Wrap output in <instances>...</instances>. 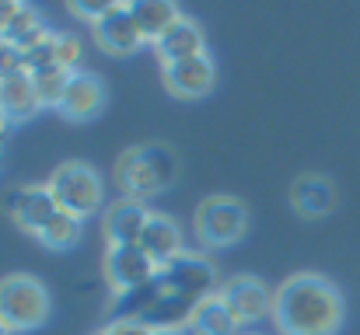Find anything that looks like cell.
Listing matches in <instances>:
<instances>
[{
  "label": "cell",
  "instance_id": "6da1fadb",
  "mask_svg": "<svg viewBox=\"0 0 360 335\" xmlns=\"http://www.w3.org/2000/svg\"><path fill=\"white\" fill-rule=\"evenodd\" d=\"M269 318L280 335H340L347 322V304L329 276L294 272L273 290Z\"/></svg>",
  "mask_w": 360,
  "mask_h": 335
},
{
  "label": "cell",
  "instance_id": "7a4b0ae2",
  "mask_svg": "<svg viewBox=\"0 0 360 335\" xmlns=\"http://www.w3.org/2000/svg\"><path fill=\"white\" fill-rule=\"evenodd\" d=\"M175 154L161 143H140L122 150L116 161V182H120L126 199H154L161 192H168V185L175 182Z\"/></svg>",
  "mask_w": 360,
  "mask_h": 335
},
{
  "label": "cell",
  "instance_id": "3957f363",
  "mask_svg": "<svg viewBox=\"0 0 360 335\" xmlns=\"http://www.w3.org/2000/svg\"><path fill=\"white\" fill-rule=\"evenodd\" d=\"M53 297L32 272H11L0 280V325L7 332H35L49 322Z\"/></svg>",
  "mask_w": 360,
  "mask_h": 335
},
{
  "label": "cell",
  "instance_id": "277c9868",
  "mask_svg": "<svg viewBox=\"0 0 360 335\" xmlns=\"http://www.w3.org/2000/svg\"><path fill=\"white\" fill-rule=\"evenodd\" d=\"M49 192L56 199L60 210L88 221L91 214L102 210L105 203V185H102V175L88 164V161H63L56 164V171L49 175Z\"/></svg>",
  "mask_w": 360,
  "mask_h": 335
},
{
  "label": "cell",
  "instance_id": "5b68a950",
  "mask_svg": "<svg viewBox=\"0 0 360 335\" xmlns=\"http://www.w3.org/2000/svg\"><path fill=\"white\" fill-rule=\"evenodd\" d=\"M193 230L203 248H231L248 234V206L238 196H207L193 214Z\"/></svg>",
  "mask_w": 360,
  "mask_h": 335
},
{
  "label": "cell",
  "instance_id": "8992f818",
  "mask_svg": "<svg viewBox=\"0 0 360 335\" xmlns=\"http://www.w3.org/2000/svg\"><path fill=\"white\" fill-rule=\"evenodd\" d=\"M158 287H161V294H168V297H175V301H186V304H200L203 297H210V294H217L221 290V283H217V269L203 258V255H196V251H182L175 262H168L165 269H158V280H154Z\"/></svg>",
  "mask_w": 360,
  "mask_h": 335
},
{
  "label": "cell",
  "instance_id": "52a82bcc",
  "mask_svg": "<svg viewBox=\"0 0 360 335\" xmlns=\"http://www.w3.org/2000/svg\"><path fill=\"white\" fill-rule=\"evenodd\" d=\"M102 272L105 283L116 297H126L140 287H150L158 280V265L136 248V244H120V248H105L102 258Z\"/></svg>",
  "mask_w": 360,
  "mask_h": 335
},
{
  "label": "cell",
  "instance_id": "ba28073f",
  "mask_svg": "<svg viewBox=\"0 0 360 335\" xmlns=\"http://www.w3.org/2000/svg\"><path fill=\"white\" fill-rule=\"evenodd\" d=\"M161 81H165V91L172 98L196 102V98H207L217 88V63L207 53L193 56V60H182V63H165Z\"/></svg>",
  "mask_w": 360,
  "mask_h": 335
},
{
  "label": "cell",
  "instance_id": "9c48e42d",
  "mask_svg": "<svg viewBox=\"0 0 360 335\" xmlns=\"http://www.w3.org/2000/svg\"><path fill=\"white\" fill-rule=\"evenodd\" d=\"M217 294H221V301L228 304V311L235 315L241 329L273 315V290L259 276H231V280L221 283Z\"/></svg>",
  "mask_w": 360,
  "mask_h": 335
},
{
  "label": "cell",
  "instance_id": "30bf717a",
  "mask_svg": "<svg viewBox=\"0 0 360 335\" xmlns=\"http://www.w3.org/2000/svg\"><path fill=\"white\" fill-rule=\"evenodd\" d=\"M91 39L105 56H133V53H140L147 46L140 39V28H136L133 14H129V0H116L112 11L98 25H91Z\"/></svg>",
  "mask_w": 360,
  "mask_h": 335
},
{
  "label": "cell",
  "instance_id": "8fae6325",
  "mask_svg": "<svg viewBox=\"0 0 360 335\" xmlns=\"http://www.w3.org/2000/svg\"><path fill=\"white\" fill-rule=\"evenodd\" d=\"M4 210L11 214V221L18 223L25 234H32V237H39L46 230V223L60 214V206H56V199H53V192H49L46 182L42 185H21V189H14L4 199Z\"/></svg>",
  "mask_w": 360,
  "mask_h": 335
},
{
  "label": "cell",
  "instance_id": "7c38bea8",
  "mask_svg": "<svg viewBox=\"0 0 360 335\" xmlns=\"http://www.w3.org/2000/svg\"><path fill=\"white\" fill-rule=\"evenodd\" d=\"M105 102H109V88L98 74L91 70H77L63 91V102H60V115L70 119V122H91L105 112Z\"/></svg>",
  "mask_w": 360,
  "mask_h": 335
},
{
  "label": "cell",
  "instance_id": "4fadbf2b",
  "mask_svg": "<svg viewBox=\"0 0 360 335\" xmlns=\"http://www.w3.org/2000/svg\"><path fill=\"white\" fill-rule=\"evenodd\" d=\"M340 203V192H336V182L329 175H319V171H304L294 178L290 185V206L294 214L308 217V221H319V217H329Z\"/></svg>",
  "mask_w": 360,
  "mask_h": 335
},
{
  "label": "cell",
  "instance_id": "5bb4252c",
  "mask_svg": "<svg viewBox=\"0 0 360 335\" xmlns=\"http://www.w3.org/2000/svg\"><path fill=\"white\" fill-rule=\"evenodd\" d=\"M154 210H147V203L140 199H116L112 206H105V217H102V234H105V244L109 248H120V244H136L143 227L150 221Z\"/></svg>",
  "mask_w": 360,
  "mask_h": 335
},
{
  "label": "cell",
  "instance_id": "9a60e30c",
  "mask_svg": "<svg viewBox=\"0 0 360 335\" xmlns=\"http://www.w3.org/2000/svg\"><path fill=\"white\" fill-rule=\"evenodd\" d=\"M154 53L165 63H182V60H193V56H203L207 53V35H203V25L189 14H182L158 42H154Z\"/></svg>",
  "mask_w": 360,
  "mask_h": 335
},
{
  "label": "cell",
  "instance_id": "2e32d148",
  "mask_svg": "<svg viewBox=\"0 0 360 335\" xmlns=\"http://www.w3.org/2000/svg\"><path fill=\"white\" fill-rule=\"evenodd\" d=\"M136 248H140L158 269H165L168 262H175V258L186 251V248H182V227L172 221L168 214H150V221L143 227Z\"/></svg>",
  "mask_w": 360,
  "mask_h": 335
},
{
  "label": "cell",
  "instance_id": "e0dca14e",
  "mask_svg": "<svg viewBox=\"0 0 360 335\" xmlns=\"http://www.w3.org/2000/svg\"><path fill=\"white\" fill-rule=\"evenodd\" d=\"M39 109H42V102H39L32 74H14V77L0 81V112L7 122H28Z\"/></svg>",
  "mask_w": 360,
  "mask_h": 335
},
{
  "label": "cell",
  "instance_id": "ac0fdd59",
  "mask_svg": "<svg viewBox=\"0 0 360 335\" xmlns=\"http://www.w3.org/2000/svg\"><path fill=\"white\" fill-rule=\"evenodd\" d=\"M129 14H133V21L140 28V39L154 46L182 18V7L172 4V0H136V4H129Z\"/></svg>",
  "mask_w": 360,
  "mask_h": 335
},
{
  "label": "cell",
  "instance_id": "d6986e66",
  "mask_svg": "<svg viewBox=\"0 0 360 335\" xmlns=\"http://www.w3.org/2000/svg\"><path fill=\"white\" fill-rule=\"evenodd\" d=\"M189 332L193 335H241L238 322H235V315L228 311V304L221 301V294H210V297H203L196 308H193V315H189Z\"/></svg>",
  "mask_w": 360,
  "mask_h": 335
},
{
  "label": "cell",
  "instance_id": "ffe728a7",
  "mask_svg": "<svg viewBox=\"0 0 360 335\" xmlns=\"http://www.w3.org/2000/svg\"><path fill=\"white\" fill-rule=\"evenodd\" d=\"M81 234H84V221L74 217V214H67V210H60L53 221L46 223V230L39 234V241L46 248H53V251H67V248H74L81 241Z\"/></svg>",
  "mask_w": 360,
  "mask_h": 335
},
{
  "label": "cell",
  "instance_id": "44dd1931",
  "mask_svg": "<svg viewBox=\"0 0 360 335\" xmlns=\"http://www.w3.org/2000/svg\"><path fill=\"white\" fill-rule=\"evenodd\" d=\"M70 77H74V74H70V70H63V67H49V70L32 74L42 109H60V102H63V91H67Z\"/></svg>",
  "mask_w": 360,
  "mask_h": 335
},
{
  "label": "cell",
  "instance_id": "7402d4cb",
  "mask_svg": "<svg viewBox=\"0 0 360 335\" xmlns=\"http://www.w3.org/2000/svg\"><path fill=\"white\" fill-rule=\"evenodd\" d=\"M84 46H81V39L77 35H70V32H60V39H56V67H63V70H70V74H77L81 70V53Z\"/></svg>",
  "mask_w": 360,
  "mask_h": 335
},
{
  "label": "cell",
  "instance_id": "603a6c76",
  "mask_svg": "<svg viewBox=\"0 0 360 335\" xmlns=\"http://www.w3.org/2000/svg\"><path fill=\"white\" fill-rule=\"evenodd\" d=\"M14 74H25V53L14 42L0 39V81H7Z\"/></svg>",
  "mask_w": 360,
  "mask_h": 335
},
{
  "label": "cell",
  "instance_id": "cb8c5ba5",
  "mask_svg": "<svg viewBox=\"0 0 360 335\" xmlns=\"http://www.w3.org/2000/svg\"><path fill=\"white\" fill-rule=\"evenodd\" d=\"M102 335H158L143 318H133V315H126V318H116V322H109Z\"/></svg>",
  "mask_w": 360,
  "mask_h": 335
},
{
  "label": "cell",
  "instance_id": "d4e9b609",
  "mask_svg": "<svg viewBox=\"0 0 360 335\" xmlns=\"http://www.w3.org/2000/svg\"><path fill=\"white\" fill-rule=\"evenodd\" d=\"M116 4V0H112ZM112 4H84V0H70L67 7H70V14H77L81 21H88V25H98L109 11H112Z\"/></svg>",
  "mask_w": 360,
  "mask_h": 335
},
{
  "label": "cell",
  "instance_id": "484cf974",
  "mask_svg": "<svg viewBox=\"0 0 360 335\" xmlns=\"http://www.w3.org/2000/svg\"><path fill=\"white\" fill-rule=\"evenodd\" d=\"M18 11H21V4H14V0H11V4H0V39L7 35V28H11V21L18 18Z\"/></svg>",
  "mask_w": 360,
  "mask_h": 335
},
{
  "label": "cell",
  "instance_id": "4316f807",
  "mask_svg": "<svg viewBox=\"0 0 360 335\" xmlns=\"http://www.w3.org/2000/svg\"><path fill=\"white\" fill-rule=\"evenodd\" d=\"M0 335H11V332H7V329H4V325H0Z\"/></svg>",
  "mask_w": 360,
  "mask_h": 335
},
{
  "label": "cell",
  "instance_id": "83f0119b",
  "mask_svg": "<svg viewBox=\"0 0 360 335\" xmlns=\"http://www.w3.org/2000/svg\"><path fill=\"white\" fill-rule=\"evenodd\" d=\"M241 335H259V332H241Z\"/></svg>",
  "mask_w": 360,
  "mask_h": 335
},
{
  "label": "cell",
  "instance_id": "f1b7e54d",
  "mask_svg": "<svg viewBox=\"0 0 360 335\" xmlns=\"http://www.w3.org/2000/svg\"><path fill=\"white\" fill-rule=\"evenodd\" d=\"M95 335H102V332H95Z\"/></svg>",
  "mask_w": 360,
  "mask_h": 335
}]
</instances>
